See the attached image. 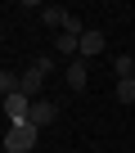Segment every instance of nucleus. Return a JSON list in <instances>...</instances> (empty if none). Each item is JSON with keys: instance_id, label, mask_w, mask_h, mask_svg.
<instances>
[{"instance_id": "obj_1", "label": "nucleus", "mask_w": 135, "mask_h": 153, "mask_svg": "<svg viewBox=\"0 0 135 153\" xmlns=\"http://www.w3.org/2000/svg\"><path fill=\"white\" fill-rule=\"evenodd\" d=\"M36 144V126L32 122H9V131H5V153H27Z\"/></svg>"}, {"instance_id": "obj_2", "label": "nucleus", "mask_w": 135, "mask_h": 153, "mask_svg": "<svg viewBox=\"0 0 135 153\" xmlns=\"http://www.w3.org/2000/svg\"><path fill=\"white\" fill-rule=\"evenodd\" d=\"M32 104H36V99H27L23 90H18V95H5V117H9V122H27Z\"/></svg>"}, {"instance_id": "obj_3", "label": "nucleus", "mask_w": 135, "mask_h": 153, "mask_svg": "<svg viewBox=\"0 0 135 153\" xmlns=\"http://www.w3.org/2000/svg\"><path fill=\"white\" fill-rule=\"evenodd\" d=\"M54 117H59V104H54V99H36V104H32V113H27V122H32L36 131H41V126H50Z\"/></svg>"}, {"instance_id": "obj_4", "label": "nucleus", "mask_w": 135, "mask_h": 153, "mask_svg": "<svg viewBox=\"0 0 135 153\" xmlns=\"http://www.w3.org/2000/svg\"><path fill=\"white\" fill-rule=\"evenodd\" d=\"M41 23L54 27V36H59V32L68 27V9H63V5H45V9H41Z\"/></svg>"}, {"instance_id": "obj_5", "label": "nucleus", "mask_w": 135, "mask_h": 153, "mask_svg": "<svg viewBox=\"0 0 135 153\" xmlns=\"http://www.w3.org/2000/svg\"><path fill=\"white\" fill-rule=\"evenodd\" d=\"M95 54H104V32H99V27H86V36H81V59H95Z\"/></svg>"}, {"instance_id": "obj_6", "label": "nucleus", "mask_w": 135, "mask_h": 153, "mask_svg": "<svg viewBox=\"0 0 135 153\" xmlns=\"http://www.w3.org/2000/svg\"><path fill=\"white\" fill-rule=\"evenodd\" d=\"M68 86H72V90H86V86H90L86 63H68Z\"/></svg>"}, {"instance_id": "obj_7", "label": "nucleus", "mask_w": 135, "mask_h": 153, "mask_svg": "<svg viewBox=\"0 0 135 153\" xmlns=\"http://www.w3.org/2000/svg\"><path fill=\"white\" fill-rule=\"evenodd\" d=\"M54 50H59V54H81V36L59 32V36H54Z\"/></svg>"}, {"instance_id": "obj_8", "label": "nucleus", "mask_w": 135, "mask_h": 153, "mask_svg": "<svg viewBox=\"0 0 135 153\" xmlns=\"http://www.w3.org/2000/svg\"><path fill=\"white\" fill-rule=\"evenodd\" d=\"M113 76H117V81L135 76V59H131V54H117V63H113Z\"/></svg>"}, {"instance_id": "obj_9", "label": "nucleus", "mask_w": 135, "mask_h": 153, "mask_svg": "<svg viewBox=\"0 0 135 153\" xmlns=\"http://www.w3.org/2000/svg\"><path fill=\"white\" fill-rule=\"evenodd\" d=\"M117 104H135V76L117 81Z\"/></svg>"}, {"instance_id": "obj_10", "label": "nucleus", "mask_w": 135, "mask_h": 153, "mask_svg": "<svg viewBox=\"0 0 135 153\" xmlns=\"http://www.w3.org/2000/svg\"><path fill=\"white\" fill-rule=\"evenodd\" d=\"M68 36H86V27H81V14H68V27H63Z\"/></svg>"}]
</instances>
